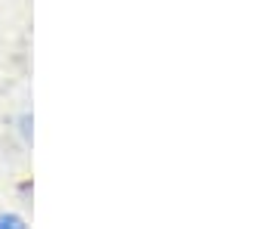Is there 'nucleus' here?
I'll list each match as a JSON object with an SVG mask.
<instances>
[{
	"mask_svg": "<svg viewBox=\"0 0 253 229\" xmlns=\"http://www.w3.org/2000/svg\"><path fill=\"white\" fill-rule=\"evenodd\" d=\"M19 217H0V226H19Z\"/></svg>",
	"mask_w": 253,
	"mask_h": 229,
	"instance_id": "f257e3e1",
	"label": "nucleus"
}]
</instances>
